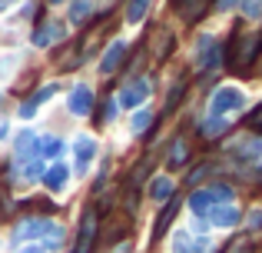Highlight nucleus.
Segmentation results:
<instances>
[{
  "label": "nucleus",
  "instance_id": "1",
  "mask_svg": "<svg viewBox=\"0 0 262 253\" xmlns=\"http://www.w3.org/2000/svg\"><path fill=\"white\" fill-rule=\"evenodd\" d=\"M96 227H100V217L96 210L90 207L83 213V223H80V233H77V243H73L70 253H93V243H96Z\"/></svg>",
  "mask_w": 262,
  "mask_h": 253
},
{
  "label": "nucleus",
  "instance_id": "2",
  "mask_svg": "<svg viewBox=\"0 0 262 253\" xmlns=\"http://www.w3.org/2000/svg\"><path fill=\"white\" fill-rule=\"evenodd\" d=\"M70 113H77V117L93 113V90H90L86 84L73 87V93H70Z\"/></svg>",
  "mask_w": 262,
  "mask_h": 253
},
{
  "label": "nucleus",
  "instance_id": "3",
  "mask_svg": "<svg viewBox=\"0 0 262 253\" xmlns=\"http://www.w3.org/2000/svg\"><path fill=\"white\" fill-rule=\"evenodd\" d=\"M67 180H70V167H67V163H50V167L43 170V183H47V190H53V193H57V190H63L67 187Z\"/></svg>",
  "mask_w": 262,
  "mask_h": 253
},
{
  "label": "nucleus",
  "instance_id": "4",
  "mask_svg": "<svg viewBox=\"0 0 262 253\" xmlns=\"http://www.w3.org/2000/svg\"><path fill=\"white\" fill-rule=\"evenodd\" d=\"M123 57H126V44H123V40L110 44L106 53H103V60H100V70L103 73H116V70H120V64H123Z\"/></svg>",
  "mask_w": 262,
  "mask_h": 253
},
{
  "label": "nucleus",
  "instance_id": "5",
  "mask_svg": "<svg viewBox=\"0 0 262 253\" xmlns=\"http://www.w3.org/2000/svg\"><path fill=\"white\" fill-rule=\"evenodd\" d=\"M73 153H77V170L83 173V170L90 167V160L96 157V140L93 137H80V140L73 143Z\"/></svg>",
  "mask_w": 262,
  "mask_h": 253
},
{
  "label": "nucleus",
  "instance_id": "6",
  "mask_svg": "<svg viewBox=\"0 0 262 253\" xmlns=\"http://www.w3.org/2000/svg\"><path fill=\"white\" fill-rule=\"evenodd\" d=\"M47 230V220H20L17 230H13V240L24 243V240H37V237H43Z\"/></svg>",
  "mask_w": 262,
  "mask_h": 253
},
{
  "label": "nucleus",
  "instance_id": "7",
  "mask_svg": "<svg viewBox=\"0 0 262 253\" xmlns=\"http://www.w3.org/2000/svg\"><path fill=\"white\" fill-rule=\"evenodd\" d=\"M146 93H149L146 80H136V84H129L126 90L120 93V104L123 107H136V104H143V100H146Z\"/></svg>",
  "mask_w": 262,
  "mask_h": 253
},
{
  "label": "nucleus",
  "instance_id": "8",
  "mask_svg": "<svg viewBox=\"0 0 262 253\" xmlns=\"http://www.w3.org/2000/svg\"><path fill=\"white\" fill-rule=\"evenodd\" d=\"M63 37V27L60 24H40L37 30H33V44L37 47H50L53 40H60Z\"/></svg>",
  "mask_w": 262,
  "mask_h": 253
},
{
  "label": "nucleus",
  "instance_id": "9",
  "mask_svg": "<svg viewBox=\"0 0 262 253\" xmlns=\"http://www.w3.org/2000/svg\"><path fill=\"white\" fill-rule=\"evenodd\" d=\"M206 4H209V0H173V7L186 20H196L199 13H206Z\"/></svg>",
  "mask_w": 262,
  "mask_h": 253
},
{
  "label": "nucleus",
  "instance_id": "10",
  "mask_svg": "<svg viewBox=\"0 0 262 253\" xmlns=\"http://www.w3.org/2000/svg\"><path fill=\"white\" fill-rule=\"evenodd\" d=\"M53 90H57V84H50V87H43V90H37V97H30V100H24V107H20V117H33V110H37V104H43L47 97H53Z\"/></svg>",
  "mask_w": 262,
  "mask_h": 253
},
{
  "label": "nucleus",
  "instance_id": "11",
  "mask_svg": "<svg viewBox=\"0 0 262 253\" xmlns=\"http://www.w3.org/2000/svg\"><path fill=\"white\" fill-rule=\"evenodd\" d=\"M90 10H93V0H73L70 4V20L73 24H86Z\"/></svg>",
  "mask_w": 262,
  "mask_h": 253
},
{
  "label": "nucleus",
  "instance_id": "12",
  "mask_svg": "<svg viewBox=\"0 0 262 253\" xmlns=\"http://www.w3.org/2000/svg\"><path fill=\"white\" fill-rule=\"evenodd\" d=\"M60 243H63V227H60V223H47V230H43V247L47 250H57Z\"/></svg>",
  "mask_w": 262,
  "mask_h": 253
},
{
  "label": "nucleus",
  "instance_id": "13",
  "mask_svg": "<svg viewBox=\"0 0 262 253\" xmlns=\"http://www.w3.org/2000/svg\"><path fill=\"white\" fill-rule=\"evenodd\" d=\"M146 7H149V0H129V7H126V20H129V24H140V20L146 17Z\"/></svg>",
  "mask_w": 262,
  "mask_h": 253
},
{
  "label": "nucleus",
  "instance_id": "14",
  "mask_svg": "<svg viewBox=\"0 0 262 253\" xmlns=\"http://www.w3.org/2000/svg\"><path fill=\"white\" fill-rule=\"evenodd\" d=\"M149 193L156 197V200H169V193H173V183L166 180V177H160V180H153V190Z\"/></svg>",
  "mask_w": 262,
  "mask_h": 253
},
{
  "label": "nucleus",
  "instance_id": "15",
  "mask_svg": "<svg viewBox=\"0 0 262 253\" xmlns=\"http://www.w3.org/2000/svg\"><path fill=\"white\" fill-rule=\"evenodd\" d=\"M33 147H37V137H33V133H20L17 137V157H20V160H24Z\"/></svg>",
  "mask_w": 262,
  "mask_h": 253
},
{
  "label": "nucleus",
  "instance_id": "16",
  "mask_svg": "<svg viewBox=\"0 0 262 253\" xmlns=\"http://www.w3.org/2000/svg\"><path fill=\"white\" fill-rule=\"evenodd\" d=\"M179 163H186V143L176 140L173 150H169V167H179Z\"/></svg>",
  "mask_w": 262,
  "mask_h": 253
},
{
  "label": "nucleus",
  "instance_id": "17",
  "mask_svg": "<svg viewBox=\"0 0 262 253\" xmlns=\"http://www.w3.org/2000/svg\"><path fill=\"white\" fill-rule=\"evenodd\" d=\"M43 153L47 157H60L63 153V140H60V137H47L43 140Z\"/></svg>",
  "mask_w": 262,
  "mask_h": 253
},
{
  "label": "nucleus",
  "instance_id": "18",
  "mask_svg": "<svg viewBox=\"0 0 262 253\" xmlns=\"http://www.w3.org/2000/svg\"><path fill=\"white\" fill-rule=\"evenodd\" d=\"M113 113H116V104H113V100H103V104H100V113H96V124L113 120Z\"/></svg>",
  "mask_w": 262,
  "mask_h": 253
},
{
  "label": "nucleus",
  "instance_id": "19",
  "mask_svg": "<svg viewBox=\"0 0 262 253\" xmlns=\"http://www.w3.org/2000/svg\"><path fill=\"white\" fill-rule=\"evenodd\" d=\"M24 177H27V180H37V177H43V167H40V160L24 163Z\"/></svg>",
  "mask_w": 262,
  "mask_h": 253
},
{
  "label": "nucleus",
  "instance_id": "20",
  "mask_svg": "<svg viewBox=\"0 0 262 253\" xmlns=\"http://www.w3.org/2000/svg\"><path fill=\"white\" fill-rule=\"evenodd\" d=\"M149 120H153V117H149L146 110H140V113H136V117H133V130H136V133H143V130L149 127Z\"/></svg>",
  "mask_w": 262,
  "mask_h": 253
},
{
  "label": "nucleus",
  "instance_id": "21",
  "mask_svg": "<svg viewBox=\"0 0 262 253\" xmlns=\"http://www.w3.org/2000/svg\"><path fill=\"white\" fill-rule=\"evenodd\" d=\"M176 253H189V250H186V240H183V237H176Z\"/></svg>",
  "mask_w": 262,
  "mask_h": 253
},
{
  "label": "nucleus",
  "instance_id": "22",
  "mask_svg": "<svg viewBox=\"0 0 262 253\" xmlns=\"http://www.w3.org/2000/svg\"><path fill=\"white\" fill-rule=\"evenodd\" d=\"M20 253H43V250H40V247H24Z\"/></svg>",
  "mask_w": 262,
  "mask_h": 253
},
{
  "label": "nucleus",
  "instance_id": "23",
  "mask_svg": "<svg viewBox=\"0 0 262 253\" xmlns=\"http://www.w3.org/2000/svg\"><path fill=\"white\" fill-rule=\"evenodd\" d=\"M4 137H7V124H0V140H4Z\"/></svg>",
  "mask_w": 262,
  "mask_h": 253
},
{
  "label": "nucleus",
  "instance_id": "24",
  "mask_svg": "<svg viewBox=\"0 0 262 253\" xmlns=\"http://www.w3.org/2000/svg\"><path fill=\"white\" fill-rule=\"evenodd\" d=\"M13 4V0H0V7H10Z\"/></svg>",
  "mask_w": 262,
  "mask_h": 253
},
{
  "label": "nucleus",
  "instance_id": "25",
  "mask_svg": "<svg viewBox=\"0 0 262 253\" xmlns=\"http://www.w3.org/2000/svg\"><path fill=\"white\" fill-rule=\"evenodd\" d=\"M50 4H60V0H50Z\"/></svg>",
  "mask_w": 262,
  "mask_h": 253
},
{
  "label": "nucleus",
  "instance_id": "26",
  "mask_svg": "<svg viewBox=\"0 0 262 253\" xmlns=\"http://www.w3.org/2000/svg\"><path fill=\"white\" fill-rule=\"evenodd\" d=\"M0 217H4V210H0Z\"/></svg>",
  "mask_w": 262,
  "mask_h": 253
}]
</instances>
